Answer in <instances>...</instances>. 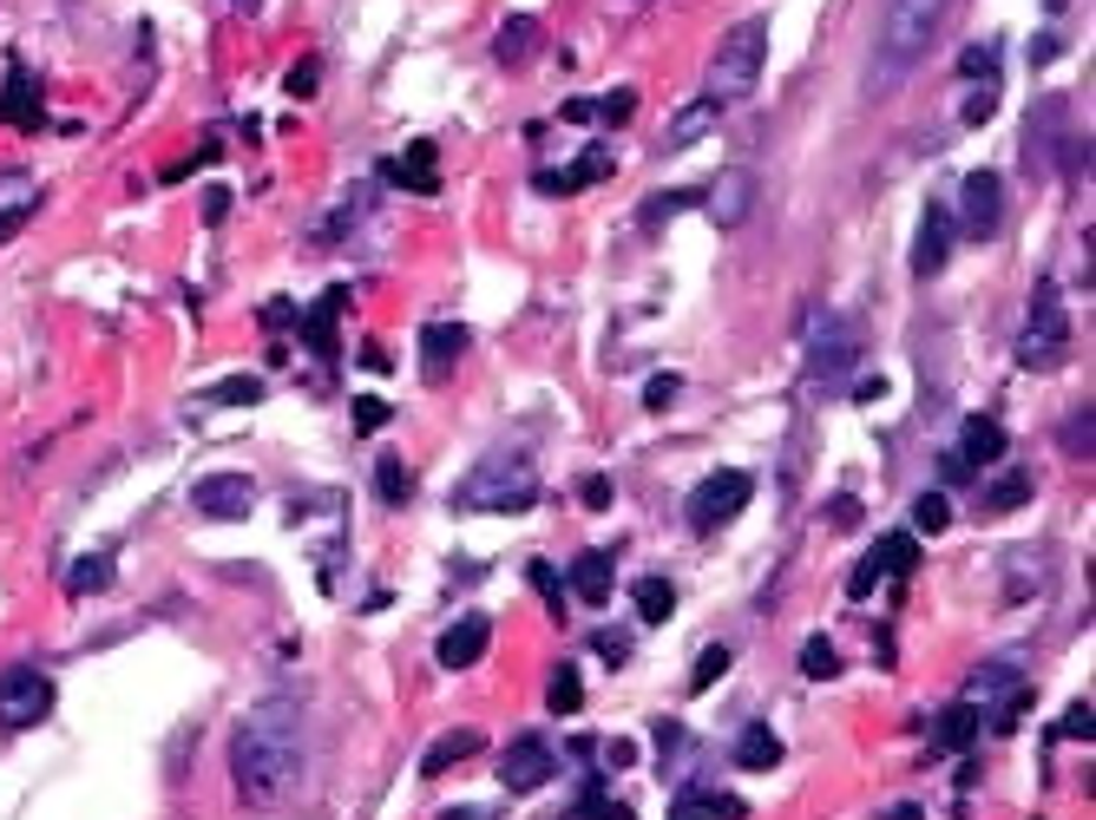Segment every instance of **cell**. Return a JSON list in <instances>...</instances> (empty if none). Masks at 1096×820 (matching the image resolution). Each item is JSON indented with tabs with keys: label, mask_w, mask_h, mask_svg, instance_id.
I'll use <instances>...</instances> for the list:
<instances>
[{
	"label": "cell",
	"mask_w": 1096,
	"mask_h": 820,
	"mask_svg": "<svg viewBox=\"0 0 1096 820\" xmlns=\"http://www.w3.org/2000/svg\"><path fill=\"white\" fill-rule=\"evenodd\" d=\"M230 782L243 808H276L302 782V709L289 696L256 703L230 742Z\"/></svg>",
	"instance_id": "1"
},
{
	"label": "cell",
	"mask_w": 1096,
	"mask_h": 820,
	"mask_svg": "<svg viewBox=\"0 0 1096 820\" xmlns=\"http://www.w3.org/2000/svg\"><path fill=\"white\" fill-rule=\"evenodd\" d=\"M762 66H769V20H762V13H749V20H736V26L716 39L709 72H703V99H716V105L749 99V92H755V79H762Z\"/></svg>",
	"instance_id": "2"
},
{
	"label": "cell",
	"mask_w": 1096,
	"mask_h": 820,
	"mask_svg": "<svg viewBox=\"0 0 1096 820\" xmlns=\"http://www.w3.org/2000/svg\"><path fill=\"white\" fill-rule=\"evenodd\" d=\"M946 7H953V0H887V20H880V72H874L880 85H900V79L926 59V46H933Z\"/></svg>",
	"instance_id": "3"
},
{
	"label": "cell",
	"mask_w": 1096,
	"mask_h": 820,
	"mask_svg": "<svg viewBox=\"0 0 1096 820\" xmlns=\"http://www.w3.org/2000/svg\"><path fill=\"white\" fill-rule=\"evenodd\" d=\"M532 499H539V466L526 460H480L453 493L460 512H526Z\"/></svg>",
	"instance_id": "4"
},
{
	"label": "cell",
	"mask_w": 1096,
	"mask_h": 820,
	"mask_svg": "<svg viewBox=\"0 0 1096 820\" xmlns=\"http://www.w3.org/2000/svg\"><path fill=\"white\" fill-rule=\"evenodd\" d=\"M1071 355V309L1058 296V282H1038L1031 296V315H1025V335H1018V368H1064Z\"/></svg>",
	"instance_id": "5"
},
{
	"label": "cell",
	"mask_w": 1096,
	"mask_h": 820,
	"mask_svg": "<svg viewBox=\"0 0 1096 820\" xmlns=\"http://www.w3.org/2000/svg\"><path fill=\"white\" fill-rule=\"evenodd\" d=\"M755 499V480L749 473H736V466H723V473H709V480H696L690 486V532H716V526H729V519H742V506Z\"/></svg>",
	"instance_id": "6"
},
{
	"label": "cell",
	"mask_w": 1096,
	"mask_h": 820,
	"mask_svg": "<svg viewBox=\"0 0 1096 820\" xmlns=\"http://www.w3.org/2000/svg\"><path fill=\"white\" fill-rule=\"evenodd\" d=\"M46 716H53V677L33 670V663L0 670V729L20 736V729H33V723H46Z\"/></svg>",
	"instance_id": "7"
},
{
	"label": "cell",
	"mask_w": 1096,
	"mask_h": 820,
	"mask_svg": "<svg viewBox=\"0 0 1096 820\" xmlns=\"http://www.w3.org/2000/svg\"><path fill=\"white\" fill-rule=\"evenodd\" d=\"M966 703H979L992 729H1012L1025 716V677H1018V663H979L972 683H966Z\"/></svg>",
	"instance_id": "8"
},
{
	"label": "cell",
	"mask_w": 1096,
	"mask_h": 820,
	"mask_svg": "<svg viewBox=\"0 0 1096 820\" xmlns=\"http://www.w3.org/2000/svg\"><path fill=\"white\" fill-rule=\"evenodd\" d=\"M959 236H972V243H985V236H999V223H1005V177L999 171H972L966 184H959Z\"/></svg>",
	"instance_id": "9"
},
{
	"label": "cell",
	"mask_w": 1096,
	"mask_h": 820,
	"mask_svg": "<svg viewBox=\"0 0 1096 820\" xmlns=\"http://www.w3.org/2000/svg\"><path fill=\"white\" fill-rule=\"evenodd\" d=\"M250 506H256V486H250L243 473H204V480L191 486V512H197V519H210V526L250 519Z\"/></svg>",
	"instance_id": "10"
},
{
	"label": "cell",
	"mask_w": 1096,
	"mask_h": 820,
	"mask_svg": "<svg viewBox=\"0 0 1096 820\" xmlns=\"http://www.w3.org/2000/svg\"><path fill=\"white\" fill-rule=\"evenodd\" d=\"M552 769H558V755H552L545 736H512L506 755H499V782H506V795H539V788L552 782Z\"/></svg>",
	"instance_id": "11"
},
{
	"label": "cell",
	"mask_w": 1096,
	"mask_h": 820,
	"mask_svg": "<svg viewBox=\"0 0 1096 820\" xmlns=\"http://www.w3.org/2000/svg\"><path fill=\"white\" fill-rule=\"evenodd\" d=\"M486 644H493V617H486V611H460V617L440 631L434 663H440V670H473V663L486 657Z\"/></svg>",
	"instance_id": "12"
},
{
	"label": "cell",
	"mask_w": 1096,
	"mask_h": 820,
	"mask_svg": "<svg viewBox=\"0 0 1096 820\" xmlns=\"http://www.w3.org/2000/svg\"><path fill=\"white\" fill-rule=\"evenodd\" d=\"M703 210L716 217V230H736V223H749V210H755V177L736 164V171H716V184L703 190Z\"/></svg>",
	"instance_id": "13"
},
{
	"label": "cell",
	"mask_w": 1096,
	"mask_h": 820,
	"mask_svg": "<svg viewBox=\"0 0 1096 820\" xmlns=\"http://www.w3.org/2000/svg\"><path fill=\"white\" fill-rule=\"evenodd\" d=\"M953 243H959V223H953V210H946V204H926V217H920V236H913V269H920V276H939V269L953 263Z\"/></svg>",
	"instance_id": "14"
},
{
	"label": "cell",
	"mask_w": 1096,
	"mask_h": 820,
	"mask_svg": "<svg viewBox=\"0 0 1096 820\" xmlns=\"http://www.w3.org/2000/svg\"><path fill=\"white\" fill-rule=\"evenodd\" d=\"M861 361V335H854V322H828L821 335H815V355H808V381H841L847 368Z\"/></svg>",
	"instance_id": "15"
},
{
	"label": "cell",
	"mask_w": 1096,
	"mask_h": 820,
	"mask_svg": "<svg viewBox=\"0 0 1096 820\" xmlns=\"http://www.w3.org/2000/svg\"><path fill=\"white\" fill-rule=\"evenodd\" d=\"M460 355H466V328L460 322H427L420 328V368H427V381H447L460 368Z\"/></svg>",
	"instance_id": "16"
},
{
	"label": "cell",
	"mask_w": 1096,
	"mask_h": 820,
	"mask_svg": "<svg viewBox=\"0 0 1096 820\" xmlns=\"http://www.w3.org/2000/svg\"><path fill=\"white\" fill-rule=\"evenodd\" d=\"M979 729H985V709L959 696L953 709H939V716H933V749H939V755H966V749L979 742Z\"/></svg>",
	"instance_id": "17"
},
{
	"label": "cell",
	"mask_w": 1096,
	"mask_h": 820,
	"mask_svg": "<svg viewBox=\"0 0 1096 820\" xmlns=\"http://www.w3.org/2000/svg\"><path fill=\"white\" fill-rule=\"evenodd\" d=\"M611 585H618V578H611V558H604V552H578V558H572V598H578V604L604 611V604H611Z\"/></svg>",
	"instance_id": "18"
},
{
	"label": "cell",
	"mask_w": 1096,
	"mask_h": 820,
	"mask_svg": "<svg viewBox=\"0 0 1096 820\" xmlns=\"http://www.w3.org/2000/svg\"><path fill=\"white\" fill-rule=\"evenodd\" d=\"M959 460H966V466H999V460H1005V427H999L992 414H972L966 434H959Z\"/></svg>",
	"instance_id": "19"
},
{
	"label": "cell",
	"mask_w": 1096,
	"mask_h": 820,
	"mask_svg": "<svg viewBox=\"0 0 1096 820\" xmlns=\"http://www.w3.org/2000/svg\"><path fill=\"white\" fill-rule=\"evenodd\" d=\"M867 565H874L880 578H907V571H920V532H887V539H874Z\"/></svg>",
	"instance_id": "20"
},
{
	"label": "cell",
	"mask_w": 1096,
	"mask_h": 820,
	"mask_svg": "<svg viewBox=\"0 0 1096 820\" xmlns=\"http://www.w3.org/2000/svg\"><path fill=\"white\" fill-rule=\"evenodd\" d=\"M342 302H348V289H328V296L302 315V342H309L315 355H328V361H335V315H342Z\"/></svg>",
	"instance_id": "21"
},
{
	"label": "cell",
	"mask_w": 1096,
	"mask_h": 820,
	"mask_svg": "<svg viewBox=\"0 0 1096 820\" xmlns=\"http://www.w3.org/2000/svg\"><path fill=\"white\" fill-rule=\"evenodd\" d=\"M480 742H486L480 729H460V736H440V742H434V749L420 755V775L434 782V775H447V769H460V762H473V755H480Z\"/></svg>",
	"instance_id": "22"
},
{
	"label": "cell",
	"mask_w": 1096,
	"mask_h": 820,
	"mask_svg": "<svg viewBox=\"0 0 1096 820\" xmlns=\"http://www.w3.org/2000/svg\"><path fill=\"white\" fill-rule=\"evenodd\" d=\"M598 177H611V151H585L572 171H539V190H585V184H598Z\"/></svg>",
	"instance_id": "23"
},
{
	"label": "cell",
	"mask_w": 1096,
	"mask_h": 820,
	"mask_svg": "<svg viewBox=\"0 0 1096 820\" xmlns=\"http://www.w3.org/2000/svg\"><path fill=\"white\" fill-rule=\"evenodd\" d=\"M775 762H782V736H775L769 723H755V729H742V736H736V769L762 775V769H775Z\"/></svg>",
	"instance_id": "24"
},
{
	"label": "cell",
	"mask_w": 1096,
	"mask_h": 820,
	"mask_svg": "<svg viewBox=\"0 0 1096 820\" xmlns=\"http://www.w3.org/2000/svg\"><path fill=\"white\" fill-rule=\"evenodd\" d=\"M677 820H749V808L736 795H716V788H690L677 801Z\"/></svg>",
	"instance_id": "25"
},
{
	"label": "cell",
	"mask_w": 1096,
	"mask_h": 820,
	"mask_svg": "<svg viewBox=\"0 0 1096 820\" xmlns=\"http://www.w3.org/2000/svg\"><path fill=\"white\" fill-rule=\"evenodd\" d=\"M532 46H539V20H532V13H512V20L499 26V39H493L499 66H526V59H532Z\"/></svg>",
	"instance_id": "26"
},
{
	"label": "cell",
	"mask_w": 1096,
	"mask_h": 820,
	"mask_svg": "<svg viewBox=\"0 0 1096 820\" xmlns=\"http://www.w3.org/2000/svg\"><path fill=\"white\" fill-rule=\"evenodd\" d=\"M1025 499H1031V466H1005V473L979 493V506H985V512H1018Z\"/></svg>",
	"instance_id": "27"
},
{
	"label": "cell",
	"mask_w": 1096,
	"mask_h": 820,
	"mask_svg": "<svg viewBox=\"0 0 1096 820\" xmlns=\"http://www.w3.org/2000/svg\"><path fill=\"white\" fill-rule=\"evenodd\" d=\"M0 118H7L13 131H26V125L39 118V99H33V85H26V66H7V99H0Z\"/></svg>",
	"instance_id": "28"
},
{
	"label": "cell",
	"mask_w": 1096,
	"mask_h": 820,
	"mask_svg": "<svg viewBox=\"0 0 1096 820\" xmlns=\"http://www.w3.org/2000/svg\"><path fill=\"white\" fill-rule=\"evenodd\" d=\"M716 118H723V105H716V99H690V105L664 125V145H690V138H703Z\"/></svg>",
	"instance_id": "29"
},
{
	"label": "cell",
	"mask_w": 1096,
	"mask_h": 820,
	"mask_svg": "<svg viewBox=\"0 0 1096 820\" xmlns=\"http://www.w3.org/2000/svg\"><path fill=\"white\" fill-rule=\"evenodd\" d=\"M388 177H401L407 190H440V177H434V145H407V158H394Z\"/></svg>",
	"instance_id": "30"
},
{
	"label": "cell",
	"mask_w": 1096,
	"mask_h": 820,
	"mask_svg": "<svg viewBox=\"0 0 1096 820\" xmlns=\"http://www.w3.org/2000/svg\"><path fill=\"white\" fill-rule=\"evenodd\" d=\"M637 624H664L670 611H677V585L670 578H637Z\"/></svg>",
	"instance_id": "31"
},
{
	"label": "cell",
	"mask_w": 1096,
	"mask_h": 820,
	"mask_svg": "<svg viewBox=\"0 0 1096 820\" xmlns=\"http://www.w3.org/2000/svg\"><path fill=\"white\" fill-rule=\"evenodd\" d=\"M545 703H552V716H578L585 709V683H578L572 663H558V677L545 683Z\"/></svg>",
	"instance_id": "32"
},
{
	"label": "cell",
	"mask_w": 1096,
	"mask_h": 820,
	"mask_svg": "<svg viewBox=\"0 0 1096 820\" xmlns=\"http://www.w3.org/2000/svg\"><path fill=\"white\" fill-rule=\"evenodd\" d=\"M204 401H210V407H256V401H263V381H250V374H230V381H217Z\"/></svg>",
	"instance_id": "33"
},
{
	"label": "cell",
	"mask_w": 1096,
	"mask_h": 820,
	"mask_svg": "<svg viewBox=\"0 0 1096 820\" xmlns=\"http://www.w3.org/2000/svg\"><path fill=\"white\" fill-rule=\"evenodd\" d=\"M374 493H381L388 506H407V493H414V473H407V460H381V466H374Z\"/></svg>",
	"instance_id": "34"
},
{
	"label": "cell",
	"mask_w": 1096,
	"mask_h": 820,
	"mask_svg": "<svg viewBox=\"0 0 1096 820\" xmlns=\"http://www.w3.org/2000/svg\"><path fill=\"white\" fill-rule=\"evenodd\" d=\"M946 526H953V499H946V493H920V499H913V532L933 539V532H946Z\"/></svg>",
	"instance_id": "35"
},
{
	"label": "cell",
	"mask_w": 1096,
	"mask_h": 820,
	"mask_svg": "<svg viewBox=\"0 0 1096 820\" xmlns=\"http://www.w3.org/2000/svg\"><path fill=\"white\" fill-rule=\"evenodd\" d=\"M690 204H703V190H650L644 197V223H664V217H677Z\"/></svg>",
	"instance_id": "36"
},
{
	"label": "cell",
	"mask_w": 1096,
	"mask_h": 820,
	"mask_svg": "<svg viewBox=\"0 0 1096 820\" xmlns=\"http://www.w3.org/2000/svg\"><path fill=\"white\" fill-rule=\"evenodd\" d=\"M834 670H841L834 644H828V637H808V644H801V677H815V683H821V677H834Z\"/></svg>",
	"instance_id": "37"
},
{
	"label": "cell",
	"mask_w": 1096,
	"mask_h": 820,
	"mask_svg": "<svg viewBox=\"0 0 1096 820\" xmlns=\"http://www.w3.org/2000/svg\"><path fill=\"white\" fill-rule=\"evenodd\" d=\"M591 112H598L604 125H631V112H637V92H631V85H618V92L591 99Z\"/></svg>",
	"instance_id": "38"
},
{
	"label": "cell",
	"mask_w": 1096,
	"mask_h": 820,
	"mask_svg": "<svg viewBox=\"0 0 1096 820\" xmlns=\"http://www.w3.org/2000/svg\"><path fill=\"white\" fill-rule=\"evenodd\" d=\"M66 585H72L79 598H85V591H105V585H112V558H79Z\"/></svg>",
	"instance_id": "39"
},
{
	"label": "cell",
	"mask_w": 1096,
	"mask_h": 820,
	"mask_svg": "<svg viewBox=\"0 0 1096 820\" xmlns=\"http://www.w3.org/2000/svg\"><path fill=\"white\" fill-rule=\"evenodd\" d=\"M723 670H729V644H709V650H703V657H696V677H690V690H696V696H703V690H709V683H716V677H723Z\"/></svg>",
	"instance_id": "40"
},
{
	"label": "cell",
	"mask_w": 1096,
	"mask_h": 820,
	"mask_svg": "<svg viewBox=\"0 0 1096 820\" xmlns=\"http://www.w3.org/2000/svg\"><path fill=\"white\" fill-rule=\"evenodd\" d=\"M959 72H966V79L985 72V85H992V79H999V46H972V53H959Z\"/></svg>",
	"instance_id": "41"
},
{
	"label": "cell",
	"mask_w": 1096,
	"mask_h": 820,
	"mask_svg": "<svg viewBox=\"0 0 1096 820\" xmlns=\"http://www.w3.org/2000/svg\"><path fill=\"white\" fill-rule=\"evenodd\" d=\"M1064 453H1084V460H1091V407H1077V414L1064 420Z\"/></svg>",
	"instance_id": "42"
},
{
	"label": "cell",
	"mask_w": 1096,
	"mask_h": 820,
	"mask_svg": "<svg viewBox=\"0 0 1096 820\" xmlns=\"http://www.w3.org/2000/svg\"><path fill=\"white\" fill-rule=\"evenodd\" d=\"M1058 736H1064V742H1091V696L1064 709V723H1058Z\"/></svg>",
	"instance_id": "43"
},
{
	"label": "cell",
	"mask_w": 1096,
	"mask_h": 820,
	"mask_svg": "<svg viewBox=\"0 0 1096 820\" xmlns=\"http://www.w3.org/2000/svg\"><path fill=\"white\" fill-rule=\"evenodd\" d=\"M355 427H361V434H381V427H388V401L361 394V401H355Z\"/></svg>",
	"instance_id": "44"
},
{
	"label": "cell",
	"mask_w": 1096,
	"mask_h": 820,
	"mask_svg": "<svg viewBox=\"0 0 1096 820\" xmlns=\"http://www.w3.org/2000/svg\"><path fill=\"white\" fill-rule=\"evenodd\" d=\"M992 112H999V85H979V92L966 99V125H985Z\"/></svg>",
	"instance_id": "45"
},
{
	"label": "cell",
	"mask_w": 1096,
	"mask_h": 820,
	"mask_svg": "<svg viewBox=\"0 0 1096 820\" xmlns=\"http://www.w3.org/2000/svg\"><path fill=\"white\" fill-rule=\"evenodd\" d=\"M585 820H637V815H631L624 801H604V795L591 788V795H585Z\"/></svg>",
	"instance_id": "46"
},
{
	"label": "cell",
	"mask_w": 1096,
	"mask_h": 820,
	"mask_svg": "<svg viewBox=\"0 0 1096 820\" xmlns=\"http://www.w3.org/2000/svg\"><path fill=\"white\" fill-rule=\"evenodd\" d=\"M828 526H841V532H847V526H861V499H847V493H841V499H828Z\"/></svg>",
	"instance_id": "47"
},
{
	"label": "cell",
	"mask_w": 1096,
	"mask_h": 820,
	"mask_svg": "<svg viewBox=\"0 0 1096 820\" xmlns=\"http://www.w3.org/2000/svg\"><path fill=\"white\" fill-rule=\"evenodd\" d=\"M532 585L545 591V604H552V611H565V585L552 578V565H532Z\"/></svg>",
	"instance_id": "48"
},
{
	"label": "cell",
	"mask_w": 1096,
	"mask_h": 820,
	"mask_svg": "<svg viewBox=\"0 0 1096 820\" xmlns=\"http://www.w3.org/2000/svg\"><path fill=\"white\" fill-rule=\"evenodd\" d=\"M578 499H585L591 512H604V506H611V480H598V473H591V480L578 486Z\"/></svg>",
	"instance_id": "49"
},
{
	"label": "cell",
	"mask_w": 1096,
	"mask_h": 820,
	"mask_svg": "<svg viewBox=\"0 0 1096 820\" xmlns=\"http://www.w3.org/2000/svg\"><path fill=\"white\" fill-rule=\"evenodd\" d=\"M874 585H880V571H874V565L861 558V565H854V578H847V598H867Z\"/></svg>",
	"instance_id": "50"
},
{
	"label": "cell",
	"mask_w": 1096,
	"mask_h": 820,
	"mask_svg": "<svg viewBox=\"0 0 1096 820\" xmlns=\"http://www.w3.org/2000/svg\"><path fill=\"white\" fill-rule=\"evenodd\" d=\"M315 79H322L315 66H296V72H289V99H309V92H315Z\"/></svg>",
	"instance_id": "51"
},
{
	"label": "cell",
	"mask_w": 1096,
	"mask_h": 820,
	"mask_svg": "<svg viewBox=\"0 0 1096 820\" xmlns=\"http://www.w3.org/2000/svg\"><path fill=\"white\" fill-rule=\"evenodd\" d=\"M670 394H677V381H670V374H657V381H650V388H644V407H664V401H670Z\"/></svg>",
	"instance_id": "52"
},
{
	"label": "cell",
	"mask_w": 1096,
	"mask_h": 820,
	"mask_svg": "<svg viewBox=\"0 0 1096 820\" xmlns=\"http://www.w3.org/2000/svg\"><path fill=\"white\" fill-rule=\"evenodd\" d=\"M26 217H33V204H13V210H0V236H13Z\"/></svg>",
	"instance_id": "53"
},
{
	"label": "cell",
	"mask_w": 1096,
	"mask_h": 820,
	"mask_svg": "<svg viewBox=\"0 0 1096 820\" xmlns=\"http://www.w3.org/2000/svg\"><path fill=\"white\" fill-rule=\"evenodd\" d=\"M263 322H269V328H289V322H296V309H289V302H269V309H263Z\"/></svg>",
	"instance_id": "54"
},
{
	"label": "cell",
	"mask_w": 1096,
	"mask_h": 820,
	"mask_svg": "<svg viewBox=\"0 0 1096 820\" xmlns=\"http://www.w3.org/2000/svg\"><path fill=\"white\" fill-rule=\"evenodd\" d=\"M440 820H499V808H447Z\"/></svg>",
	"instance_id": "55"
},
{
	"label": "cell",
	"mask_w": 1096,
	"mask_h": 820,
	"mask_svg": "<svg viewBox=\"0 0 1096 820\" xmlns=\"http://www.w3.org/2000/svg\"><path fill=\"white\" fill-rule=\"evenodd\" d=\"M1031 59L1045 66V59H1058V33H1045V39H1031Z\"/></svg>",
	"instance_id": "56"
},
{
	"label": "cell",
	"mask_w": 1096,
	"mask_h": 820,
	"mask_svg": "<svg viewBox=\"0 0 1096 820\" xmlns=\"http://www.w3.org/2000/svg\"><path fill=\"white\" fill-rule=\"evenodd\" d=\"M223 210H230V197H223V190H204V217H210V223H217V217H223Z\"/></svg>",
	"instance_id": "57"
},
{
	"label": "cell",
	"mask_w": 1096,
	"mask_h": 820,
	"mask_svg": "<svg viewBox=\"0 0 1096 820\" xmlns=\"http://www.w3.org/2000/svg\"><path fill=\"white\" fill-rule=\"evenodd\" d=\"M887 820H926V815H920V808H893Z\"/></svg>",
	"instance_id": "58"
},
{
	"label": "cell",
	"mask_w": 1096,
	"mask_h": 820,
	"mask_svg": "<svg viewBox=\"0 0 1096 820\" xmlns=\"http://www.w3.org/2000/svg\"><path fill=\"white\" fill-rule=\"evenodd\" d=\"M1045 7H1051V13H1058V7H1071V0H1045Z\"/></svg>",
	"instance_id": "59"
}]
</instances>
